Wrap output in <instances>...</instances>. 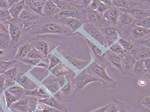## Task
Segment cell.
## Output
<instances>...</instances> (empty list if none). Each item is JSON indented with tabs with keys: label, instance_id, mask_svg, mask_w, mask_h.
<instances>
[{
	"label": "cell",
	"instance_id": "cell-50",
	"mask_svg": "<svg viewBox=\"0 0 150 112\" xmlns=\"http://www.w3.org/2000/svg\"><path fill=\"white\" fill-rule=\"evenodd\" d=\"M105 112H118V108L115 103H111L110 106Z\"/></svg>",
	"mask_w": 150,
	"mask_h": 112
},
{
	"label": "cell",
	"instance_id": "cell-54",
	"mask_svg": "<svg viewBox=\"0 0 150 112\" xmlns=\"http://www.w3.org/2000/svg\"><path fill=\"white\" fill-rule=\"evenodd\" d=\"M110 104H111V103L107 104V105H105V106L100 107V108H98V109H96V110H93L91 112H105L107 108L110 106Z\"/></svg>",
	"mask_w": 150,
	"mask_h": 112
},
{
	"label": "cell",
	"instance_id": "cell-44",
	"mask_svg": "<svg viewBox=\"0 0 150 112\" xmlns=\"http://www.w3.org/2000/svg\"><path fill=\"white\" fill-rule=\"evenodd\" d=\"M12 18L11 15L8 10L0 9V20L8 21Z\"/></svg>",
	"mask_w": 150,
	"mask_h": 112
},
{
	"label": "cell",
	"instance_id": "cell-21",
	"mask_svg": "<svg viewBox=\"0 0 150 112\" xmlns=\"http://www.w3.org/2000/svg\"><path fill=\"white\" fill-rule=\"evenodd\" d=\"M46 1L44 0H37V1H29V6L33 11L41 15H43L42 9Z\"/></svg>",
	"mask_w": 150,
	"mask_h": 112
},
{
	"label": "cell",
	"instance_id": "cell-53",
	"mask_svg": "<svg viewBox=\"0 0 150 112\" xmlns=\"http://www.w3.org/2000/svg\"><path fill=\"white\" fill-rule=\"evenodd\" d=\"M5 82V77L3 74H0V89H4Z\"/></svg>",
	"mask_w": 150,
	"mask_h": 112
},
{
	"label": "cell",
	"instance_id": "cell-47",
	"mask_svg": "<svg viewBox=\"0 0 150 112\" xmlns=\"http://www.w3.org/2000/svg\"><path fill=\"white\" fill-rule=\"evenodd\" d=\"M150 50H144L141 51L138 55V58H137V60H144V59H147V58H150Z\"/></svg>",
	"mask_w": 150,
	"mask_h": 112
},
{
	"label": "cell",
	"instance_id": "cell-14",
	"mask_svg": "<svg viewBox=\"0 0 150 112\" xmlns=\"http://www.w3.org/2000/svg\"><path fill=\"white\" fill-rule=\"evenodd\" d=\"M8 29L10 38V43L18 42L21 34V31L19 28L13 23H8Z\"/></svg>",
	"mask_w": 150,
	"mask_h": 112
},
{
	"label": "cell",
	"instance_id": "cell-8",
	"mask_svg": "<svg viewBox=\"0 0 150 112\" xmlns=\"http://www.w3.org/2000/svg\"><path fill=\"white\" fill-rule=\"evenodd\" d=\"M16 81L22 86L24 89L31 90L37 88V86L26 76L18 73Z\"/></svg>",
	"mask_w": 150,
	"mask_h": 112
},
{
	"label": "cell",
	"instance_id": "cell-57",
	"mask_svg": "<svg viewBox=\"0 0 150 112\" xmlns=\"http://www.w3.org/2000/svg\"><path fill=\"white\" fill-rule=\"evenodd\" d=\"M5 52L4 50L0 49V57L3 56L4 55H5Z\"/></svg>",
	"mask_w": 150,
	"mask_h": 112
},
{
	"label": "cell",
	"instance_id": "cell-12",
	"mask_svg": "<svg viewBox=\"0 0 150 112\" xmlns=\"http://www.w3.org/2000/svg\"><path fill=\"white\" fill-rule=\"evenodd\" d=\"M10 108L14 112H29L30 111L28 101L25 99L16 101L11 105Z\"/></svg>",
	"mask_w": 150,
	"mask_h": 112
},
{
	"label": "cell",
	"instance_id": "cell-24",
	"mask_svg": "<svg viewBox=\"0 0 150 112\" xmlns=\"http://www.w3.org/2000/svg\"><path fill=\"white\" fill-rule=\"evenodd\" d=\"M59 8L52 1H46L42 9L43 15H50L57 11Z\"/></svg>",
	"mask_w": 150,
	"mask_h": 112
},
{
	"label": "cell",
	"instance_id": "cell-33",
	"mask_svg": "<svg viewBox=\"0 0 150 112\" xmlns=\"http://www.w3.org/2000/svg\"><path fill=\"white\" fill-rule=\"evenodd\" d=\"M16 61V60L11 61H0V74H3L7 69L13 67V66Z\"/></svg>",
	"mask_w": 150,
	"mask_h": 112
},
{
	"label": "cell",
	"instance_id": "cell-9",
	"mask_svg": "<svg viewBox=\"0 0 150 112\" xmlns=\"http://www.w3.org/2000/svg\"><path fill=\"white\" fill-rule=\"evenodd\" d=\"M39 102L44 104L47 106H50L53 108L58 110L62 112H67V110L66 107L63 105L61 103L58 102L54 97H49V98L45 99H40L39 101Z\"/></svg>",
	"mask_w": 150,
	"mask_h": 112
},
{
	"label": "cell",
	"instance_id": "cell-49",
	"mask_svg": "<svg viewBox=\"0 0 150 112\" xmlns=\"http://www.w3.org/2000/svg\"><path fill=\"white\" fill-rule=\"evenodd\" d=\"M100 1H91V2L89 4V7L91 10L93 11H97L100 5Z\"/></svg>",
	"mask_w": 150,
	"mask_h": 112
},
{
	"label": "cell",
	"instance_id": "cell-5",
	"mask_svg": "<svg viewBox=\"0 0 150 112\" xmlns=\"http://www.w3.org/2000/svg\"><path fill=\"white\" fill-rule=\"evenodd\" d=\"M83 28L101 45H103L105 37L101 31H100L92 24L89 23L85 24L83 26Z\"/></svg>",
	"mask_w": 150,
	"mask_h": 112
},
{
	"label": "cell",
	"instance_id": "cell-11",
	"mask_svg": "<svg viewBox=\"0 0 150 112\" xmlns=\"http://www.w3.org/2000/svg\"><path fill=\"white\" fill-rule=\"evenodd\" d=\"M88 43L90 47H91V49L92 50L94 56L97 58V61L99 63V65L103 67V66H107L110 64L108 61H104L105 54H103L102 51L89 40H88Z\"/></svg>",
	"mask_w": 150,
	"mask_h": 112
},
{
	"label": "cell",
	"instance_id": "cell-34",
	"mask_svg": "<svg viewBox=\"0 0 150 112\" xmlns=\"http://www.w3.org/2000/svg\"><path fill=\"white\" fill-rule=\"evenodd\" d=\"M44 57H45V56L42 54L40 52L37 50L34 47L32 48L27 56L25 58L28 59H41L42 60Z\"/></svg>",
	"mask_w": 150,
	"mask_h": 112
},
{
	"label": "cell",
	"instance_id": "cell-37",
	"mask_svg": "<svg viewBox=\"0 0 150 112\" xmlns=\"http://www.w3.org/2000/svg\"><path fill=\"white\" fill-rule=\"evenodd\" d=\"M48 57L49 61L48 68L50 70L61 63L60 60L53 54H50L48 55Z\"/></svg>",
	"mask_w": 150,
	"mask_h": 112
},
{
	"label": "cell",
	"instance_id": "cell-20",
	"mask_svg": "<svg viewBox=\"0 0 150 112\" xmlns=\"http://www.w3.org/2000/svg\"><path fill=\"white\" fill-rule=\"evenodd\" d=\"M26 95L33 96L39 98L41 99H45L50 97L48 93L41 88L37 87L35 89L31 90H27Z\"/></svg>",
	"mask_w": 150,
	"mask_h": 112
},
{
	"label": "cell",
	"instance_id": "cell-40",
	"mask_svg": "<svg viewBox=\"0 0 150 112\" xmlns=\"http://www.w3.org/2000/svg\"><path fill=\"white\" fill-rule=\"evenodd\" d=\"M10 44L9 36L0 37V49L5 50L9 47Z\"/></svg>",
	"mask_w": 150,
	"mask_h": 112
},
{
	"label": "cell",
	"instance_id": "cell-43",
	"mask_svg": "<svg viewBox=\"0 0 150 112\" xmlns=\"http://www.w3.org/2000/svg\"><path fill=\"white\" fill-rule=\"evenodd\" d=\"M118 43L126 51H132L134 49V47L133 45H131L130 43H129L128 42L125 40L121 39L118 41Z\"/></svg>",
	"mask_w": 150,
	"mask_h": 112
},
{
	"label": "cell",
	"instance_id": "cell-35",
	"mask_svg": "<svg viewBox=\"0 0 150 112\" xmlns=\"http://www.w3.org/2000/svg\"><path fill=\"white\" fill-rule=\"evenodd\" d=\"M114 103L118 108V112H140L136 109H131L130 107L122 102L116 101Z\"/></svg>",
	"mask_w": 150,
	"mask_h": 112
},
{
	"label": "cell",
	"instance_id": "cell-30",
	"mask_svg": "<svg viewBox=\"0 0 150 112\" xmlns=\"http://www.w3.org/2000/svg\"><path fill=\"white\" fill-rule=\"evenodd\" d=\"M129 13L132 15L134 19L140 21L145 18L150 16L149 14L143 10L134 9L129 11Z\"/></svg>",
	"mask_w": 150,
	"mask_h": 112
},
{
	"label": "cell",
	"instance_id": "cell-46",
	"mask_svg": "<svg viewBox=\"0 0 150 112\" xmlns=\"http://www.w3.org/2000/svg\"><path fill=\"white\" fill-rule=\"evenodd\" d=\"M117 39V37H105L103 45L105 48L110 47L112 44H113Z\"/></svg>",
	"mask_w": 150,
	"mask_h": 112
},
{
	"label": "cell",
	"instance_id": "cell-55",
	"mask_svg": "<svg viewBox=\"0 0 150 112\" xmlns=\"http://www.w3.org/2000/svg\"><path fill=\"white\" fill-rule=\"evenodd\" d=\"M138 84L140 87H144L147 85V81L144 79H139L138 81Z\"/></svg>",
	"mask_w": 150,
	"mask_h": 112
},
{
	"label": "cell",
	"instance_id": "cell-58",
	"mask_svg": "<svg viewBox=\"0 0 150 112\" xmlns=\"http://www.w3.org/2000/svg\"><path fill=\"white\" fill-rule=\"evenodd\" d=\"M5 37V36H3L2 35H1V34H0V37Z\"/></svg>",
	"mask_w": 150,
	"mask_h": 112
},
{
	"label": "cell",
	"instance_id": "cell-27",
	"mask_svg": "<svg viewBox=\"0 0 150 112\" xmlns=\"http://www.w3.org/2000/svg\"><path fill=\"white\" fill-rule=\"evenodd\" d=\"M87 18L89 21L93 24L101 25L103 23V20L99 13L94 11H89L87 13Z\"/></svg>",
	"mask_w": 150,
	"mask_h": 112
},
{
	"label": "cell",
	"instance_id": "cell-7",
	"mask_svg": "<svg viewBox=\"0 0 150 112\" xmlns=\"http://www.w3.org/2000/svg\"><path fill=\"white\" fill-rule=\"evenodd\" d=\"M53 96H56L59 93L60 91V87L57 80V77L51 76L42 82Z\"/></svg>",
	"mask_w": 150,
	"mask_h": 112
},
{
	"label": "cell",
	"instance_id": "cell-56",
	"mask_svg": "<svg viewBox=\"0 0 150 112\" xmlns=\"http://www.w3.org/2000/svg\"><path fill=\"white\" fill-rule=\"evenodd\" d=\"M8 1V4H9V7H11L14 4L18 2L19 1H16V0H11V1Z\"/></svg>",
	"mask_w": 150,
	"mask_h": 112
},
{
	"label": "cell",
	"instance_id": "cell-25",
	"mask_svg": "<svg viewBox=\"0 0 150 112\" xmlns=\"http://www.w3.org/2000/svg\"><path fill=\"white\" fill-rule=\"evenodd\" d=\"M150 29L137 26L134 27L131 32V35L135 38H139L150 34Z\"/></svg>",
	"mask_w": 150,
	"mask_h": 112
},
{
	"label": "cell",
	"instance_id": "cell-22",
	"mask_svg": "<svg viewBox=\"0 0 150 112\" xmlns=\"http://www.w3.org/2000/svg\"><path fill=\"white\" fill-rule=\"evenodd\" d=\"M6 90L18 99L24 95H26L27 90L24 89L23 88L18 86H13L6 89Z\"/></svg>",
	"mask_w": 150,
	"mask_h": 112
},
{
	"label": "cell",
	"instance_id": "cell-4",
	"mask_svg": "<svg viewBox=\"0 0 150 112\" xmlns=\"http://www.w3.org/2000/svg\"><path fill=\"white\" fill-rule=\"evenodd\" d=\"M18 74V70L16 66L11 68L2 74L4 75L5 78L4 89H6L8 88L13 86Z\"/></svg>",
	"mask_w": 150,
	"mask_h": 112
},
{
	"label": "cell",
	"instance_id": "cell-38",
	"mask_svg": "<svg viewBox=\"0 0 150 112\" xmlns=\"http://www.w3.org/2000/svg\"><path fill=\"white\" fill-rule=\"evenodd\" d=\"M101 32L106 37H117L118 35L117 30L113 27L102 29Z\"/></svg>",
	"mask_w": 150,
	"mask_h": 112
},
{
	"label": "cell",
	"instance_id": "cell-15",
	"mask_svg": "<svg viewBox=\"0 0 150 112\" xmlns=\"http://www.w3.org/2000/svg\"><path fill=\"white\" fill-rule=\"evenodd\" d=\"M50 70L57 77L65 76L66 75H69L71 72L69 68L62 63L58 64Z\"/></svg>",
	"mask_w": 150,
	"mask_h": 112
},
{
	"label": "cell",
	"instance_id": "cell-36",
	"mask_svg": "<svg viewBox=\"0 0 150 112\" xmlns=\"http://www.w3.org/2000/svg\"><path fill=\"white\" fill-rule=\"evenodd\" d=\"M4 96L6 106L8 108H10V106L13 103L18 100V99L9 93L6 90H5L4 92Z\"/></svg>",
	"mask_w": 150,
	"mask_h": 112
},
{
	"label": "cell",
	"instance_id": "cell-10",
	"mask_svg": "<svg viewBox=\"0 0 150 112\" xmlns=\"http://www.w3.org/2000/svg\"><path fill=\"white\" fill-rule=\"evenodd\" d=\"M119 12L118 10L113 7H111L103 13V18L107 23L115 25L119 18Z\"/></svg>",
	"mask_w": 150,
	"mask_h": 112
},
{
	"label": "cell",
	"instance_id": "cell-6",
	"mask_svg": "<svg viewBox=\"0 0 150 112\" xmlns=\"http://www.w3.org/2000/svg\"><path fill=\"white\" fill-rule=\"evenodd\" d=\"M135 59L132 55H125L121 58V66L124 75H133V68Z\"/></svg>",
	"mask_w": 150,
	"mask_h": 112
},
{
	"label": "cell",
	"instance_id": "cell-23",
	"mask_svg": "<svg viewBox=\"0 0 150 112\" xmlns=\"http://www.w3.org/2000/svg\"><path fill=\"white\" fill-rule=\"evenodd\" d=\"M66 58L67 61H69L70 63L72 64L77 69L81 70L88 64L90 61H82L79 60L71 56H67Z\"/></svg>",
	"mask_w": 150,
	"mask_h": 112
},
{
	"label": "cell",
	"instance_id": "cell-48",
	"mask_svg": "<svg viewBox=\"0 0 150 112\" xmlns=\"http://www.w3.org/2000/svg\"><path fill=\"white\" fill-rule=\"evenodd\" d=\"M141 104L142 106L147 109H150V96H146L142 100Z\"/></svg>",
	"mask_w": 150,
	"mask_h": 112
},
{
	"label": "cell",
	"instance_id": "cell-51",
	"mask_svg": "<svg viewBox=\"0 0 150 112\" xmlns=\"http://www.w3.org/2000/svg\"><path fill=\"white\" fill-rule=\"evenodd\" d=\"M143 63L144 68H145V70H146V73H150V58H147V59L143 60Z\"/></svg>",
	"mask_w": 150,
	"mask_h": 112
},
{
	"label": "cell",
	"instance_id": "cell-29",
	"mask_svg": "<svg viewBox=\"0 0 150 112\" xmlns=\"http://www.w3.org/2000/svg\"><path fill=\"white\" fill-rule=\"evenodd\" d=\"M34 47L40 52L44 56H47L49 52V46L47 42L44 41H39L35 42Z\"/></svg>",
	"mask_w": 150,
	"mask_h": 112
},
{
	"label": "cell",
	"instance_id": "cell-32",
	"mask_svg": "<svg viewBox=\"0 0 150 112\" xmlns=\"http://www.w3.org/2000/svg\"><path fill=\"white\" fill-rule=\"evenodd\" d=\"M20 61L30 66H42L45 68L47 66L46 64L42 63L41 59H28L24 58Z\"/></svg>",
	"mask_w": 150,
	"mask_h": 112
},
{
	"label": "cell",
	"instance_id": "cell-1",
	"mask_svg": "<svg viewBox=\"0 0 150 112\" xmlns=\"http://www.w3.org/2000/svg\"><path fill=\"white\" fill-rule=\"evenodd\" d=\"M96 81L101 82L104 89L114 88L112 85L106 84L94 76L87 73L85 70L77 75L74 79V85L76 88L79 89H83L88 84Z\"/></svg>",
	"mask_w": 150,
	"mask_h": 112
},
{
	"label": "cell",
	"instance_id": "cell-45",
	"mask_svg": "<svg viewBox=\"0 0 150 112\" xmlns=\"http://www.w3.org/2000/svg\"><path fill=\"white\" fill-rule=\"evenodd\" d=\"M111 6H109L108 4H106L103 2V1H100V5L98 7L97 11L100 14H103L106 11L111 8Z\"/></svg>",
	"mask_w": 150,
	"mask_h": 112
},
{
	"label": "cell",
	"instance_id": "cell-39",
	"mask_svg": "<svg viewBox=\"0 0 150 112\" xmlns=\"http://www.w3.org/2000/svg\"><path fill=\"white\" fill-rule=\"evenodd\" d=\"M110 49L111 51L119 54H124L127 52V51L125 50L118 42H116L111 45Z\"/></svg>",
	"mask_w": 150,
	"mask_h": 112
},
{
	"label": "cell",
	"instance_id": "cell-26",
	"mask_svg": "<svg viewBox=\"0 0 150 112\" xmlns=\"http://www.w3.org/2000/svg\"><path fill=\"white\" fill-rule=\"evenodd\" d=\"M65 23L67 27L73 32H75L81 26V23L74 18H67Z\"/></svg>",
	"mask_w": 150,
	"mask_h": 112
},
{
	"label": "cell",
	"instance_id": "cell-41",
	"mask_svg": "<svg viewBox=\"0 0 150 112\" xmlns=\"http://www.w3.org/2000/svg\"><path fill=\"white\" fill-rule=\"evenodd\" d=\"M112 6L119 8H128L129 6V1H111Z\"/></svg>",
	"mask_w": 150,
	"mask_h": 112
},
{
	"label": "cell",
	"instance_id": "cell-17",
	"mask_svg": "<svg viewBox=\"0 0 150 112\" xmlns=\"http://www.w3.org/2000/svg\"><path fill=\"white\" fill-rule=\"evenodd\" d=\"M59 14L61 16L76 18L79 16V13L78 10L74 6H66L62 8Z\"/></svg>",
	"mask_w": 150,
	"mask_h": 112
},
{
	"label": "cell",
	"instance_id": "cell-18",
	"mask_svg": "<svg viewBox=\"0 0 150 112\" xmlns=\"http://www.w3.org/2000/svg\"><path fill=\"white\" fill-rule=\"evenodd\" d=\"M32 45L29 44H24L18 48L15 56V60H21L25 58L32 49Z\"/></svg>",
	"mask_w": 150,
	"mask_h": 112
},
{
	"label": "cell",
	"instance_id": "cell-19",
	"mask_svg": "<svg viewBox=\"0 0 150 112\" xmlns=\"http://www.w3.org/2000/svg\"><path fill=\"white\" fill-rule=\"evenodd\" d=\"M133 75L136 76H141L146 73L143 60L135 61L133 65Z\"/></svg>",
	"mask_w": 150,
	"mask_h": 112
},
{
	"label": "cell",
	"instance_id": "cell-52",
	"mask_svg": "<svg viewBox=\"0 0 150 112\" xmlns=\"http://www.w3.org/2000/svg\"><path fill=\"white\" fill-rule=\"evenodd\" d=\"M10 8L8 1L5 0H0V9L8 10Z\"/></svg>",
	"mask_w": 150,
	"mask_h": 112
},
{
	"label": "cell",
	"instance_id": "cell-28",
	"mask_svg": "<svg viewBox=\"0 0 150 112\" xmlns=\"http://www.w3.org/2000/svg\"><path fill=\"white\" fill-rule=\"evenodd\" d=\"M134 18L127 13H119V18L118 21L123 26H125L129 25L134 22Z\"/></svg>",
	"mask_w": 150,
	"mask_h": 112
},
{
	"label": "cell",
	"instance_id": "cell-3",
	"mask_svg": "<svg viewBox=\"0 0 150 112\" xmlns=\"http://www.w3.org/2000/svg\"><path fill=\"white\" fill-rule=\"evenodd\" d=\"M67 27L57 23H48L41 27L36 33L38 34H67L70 33L72 31L69 27L67 28Z\"/></svg>",
	"mask_w": 150,
	"mask_h": 112
},
{
	"label": "cell",
	"instance_id": "cell-2",
	"mask_svg": "<svg viewBox=\"0 0 150 112\" xmlns=\"http://www.w3.org/2000/svg\"><path fill=\"white\" fill-rule=\"evenodd\" d=\"M85 71L105 83L112 85L114 88L117 86V82L110 77L104 68L98 64L97 62H93Z\"/></svg>",
	"mask_w": 150,
	"mask_h": 112
},
{
	"label": "cell",
	"instance_id": "cell-13",
	"mask_svg": "<svg viewBox=\"0 0 150 112\" xmlns=\"http://www.w3.org/2000/svg\"><path fill=\"white\" fill-rule=\"evenodd\" d=\"M106 59L108 61L110 62V64L114 66L115 68L119 70L122 74L124 75L123 68L121 66V58L118 55L115 54L107 52L106 53Z\"/></svg>",
	"mask_w": 150,
	"mask_h": 112
},
{
	"label": "cell",
	"instance_id": "cell-31",
	"mask_svg": "<svg viewBox=\"0 0 150 112\" xmlns=\"http://www.w3.org/2000/svg\"><path fill=\"white\" fill-rule=\"evenodd\" d=\"M18 18L21 21L27 22L34 20L37 18V16L27 10H23L21 14L19 15Z\"/></svg>",
	"mask_w": 150,
	"mask_h": 112
},
{
	"label": "cell",
	"instance_id": "cell-42",
	"mask_svg": "<svg viewBox=\"0 0 150 112\" xmlns=\"http://www.w3.org/2000/svg\"><path fill=\"white\" fill-rule=\"evenodd\" d=\"M137 26L143 28L150 29V16L145 18L142 20L139 21L136 24Z\"/></svg>",
	"mask_w": 150,
	"mask_h": 112
},
{
	"label": "cell",
	"instance_id": "cell-16",
	"mask_svg": "<svg viewBox=\"0 0 150 112\" xmlns=\"http://www.w3.org/2000/svg\"><path fill=\"white\" fill-rule=\"evenodd\" d=\"M26 1H19L18 2L14 4L9 8V11L11 15L12 18H16L18 17L25 5Z\"/></svg>",
	"mask_w": 150,
	"mask_h": 112
}]
</instances>
